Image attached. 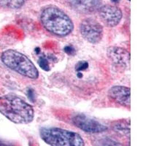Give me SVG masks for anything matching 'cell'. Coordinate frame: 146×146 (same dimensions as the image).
<instances>
[{"label":"cell","instance_id":"cell-1","mask_svg":"<svg viewBox=\"0 0 146 146\" xmlns=\"http://www.w3.org/2000/svg\"><path fill=\"white\" fill-rule=\"evenodd\" d=\"M0 113L10 121L18 124L30 123L35 116L32 105L14 94L0 96Z\"/></svg>","mask_w":146,"mask_h":146},{"label":"cell","instance_id":"cell-2","mask_svg":"<svg viewBox=\"0 0 146 146\" xmlns=\"http://www.w3.org/2000/svg\"><path fill=\"white\" fill-rule=\"evenodd\" d=\"M40 21L48 32L56 36H67L74 29L71 18L63 10L53 5H49L42 9L40 14Z\"/></svg>","mask_w":146,"mask_h":146},{"label":"cell","instance_id":"cell-3","mask_svg":"<svg viewBox=\"0 0 146 146\" xmlns=\"http://www.w3.org/2000/svg\"><path fill=\"white\" fill-rule=\"evenodd\" d=\"M1 58L5 66L26 78L35 80L39 77V71L33 62L21 52L9 49L2 53Z\"/></svg>","mask_w":146,"mask_h":146},{"label":"cell","instance_id":"cell-4","mask_svg":"<svg viewBox=\"0 0 146 146\" xmlns=\"http://www.w3.org/2000/svg\"><path fill=\"white\" fill-rule=\"evenodd\" d=\"M40 135L45 143L50 146H84L85 143L79 134L57 127H42Z\"/></svg>","mask_w":146,"mask_h":146},{"label":"cell","instance_id":"cell-5","mask_svg":"<svg viewBox=\"0 0 146 146\" xmlns=\"http://www.w3.org/2000/svg\"><path fill=\"white\" fill-rule=\"evenodd\" d=\"M80 32L83 38L90 43H98L102 39V26L93 18H86L80 23Z\"/></svg>","mask_w":146,"mask_h":146},{"label":"cell","instance_id":"cell-6","mask_svg":"<svg viewBox=\"0 0 146 146\" xmlns=\"http://www.w3.org/2000/svg\"><path fill=\"white\" fill-rule=\"evenodd\" d=\"M72 122L76 127L88 134H98L108 130V126L83 114H78L72 118Z\"/></svg>","mask_w":146,"mask_h":146},{"label":"cell","instance_id":"cell-7","mask_svg":"<svg viewBox=\"0 0 146 146\" xmlns=\"http://www.w3.org/2000/svg\"><path fill=\"white\" fill-rule=\"evenodd\" d=\"M98 11L100 20L108 27H116L123 16L121 10L115 5H103L99 8Z\"/></svg>","mask_w":146,"mask_h":146},{"label":"cell","instance_id":"cell-8","mask_svg":"<svg viewBox=\"0 0 146 146\" xmlns=\"http://www.w3.org/2000/svg\"><path fill=\"white\" fill-rule=\"evenodd\" d=\"M131 89L123 86H115L108 91V97L115 103L130 108Z\"/></svg>","mask_w":146,"mask_h":146},{"label":"cell","instance_id":"cell-9","mask_svg":"<svg viewBox=\"0 0 146 146\" xmlns=\"http://www.w3.org/2000/svg\"><path fill=\"white\" fill-rule=\"evenodd\" d=\"M74 10L82 13H91L101 7V0H66Z\"/></svg>","mask_w":146,"mask_h":146},{"label":"cell","instance_id":"cell-10","mask_svg":"<svg viewBox=\"0 0 146 146\" xmlns=\"http://www.w3.org/2000/svg\"><path fill=\"white\" fill-rule=\"evenodd\" d=\"M108 56L115 63L129 66L130 53L123 48L117 47L110 48L108 50Z\"/></svg>","mask_w":146,"mask_h":146},{"label":"cell","instance_id":"cell-11","mask_svg":"<svg viewBox=\"0 0 146 146\" xmlns=\"http://www.w3.org/2000/svg\"><path fill=\"white\" fill-rule=\"evenodd\" d=\"M111 127L115 132L122 135H130V120L121 119L113 121Z\"/></svg>","mask_w":146,"mask_h":146},{"label":"cell","instance_id":"cell-12","mask_svg":"<svg viewBox=\"0 0 146 146\" xmlns=\"http://www.w3.org/2000/svg\"><path fill=\"white\" fill-rule=\"evenodd\" d=\"M27 0H0V7L7 9H18L25 4Z\"/></svg>","mask_w":146,"mask_h":146},{"label":"cell","instance_id":"cell-13","mask_svg":"<svg viewBox=\"0 0 146 146\" xmlns=\"http://www.w3.org/2000/svg\"><path fill=\"white\" fill-rule=\"evenodd\" d=\"M94 144L97 146H120L119 143L109 137L101 138L98 139Z\"/></svg>","mask_w":146,"mask_h":146},{"label":"cell","instance_id":"cell-14","mask_svg":"<svg viewBox=\"0 0 146 146\" xmlns=\"http://www.w3.org/2000/svg\"><path fill=\"white\" fill-rule=\"evenodd\" d=\"M39 65L41 66L42 69H43L44 70H49V65H48V62L45 58H40L39 60Z\"/></svg>","mask_w":146,"mask_h":146},{"label":"cell","instance_id":"cell-15","mask_svg":"<svg viewBox=\"0 0 146 146\" xmlns=\"http://www.w3.org/2000/svg\"><path fill=\"white\" fill-rule=\"evenodd\" d=\"M0 146H12V145L8 143H6V142L2 141V140L0 139Z\"/></svg>","mask_w":146,"mask_h":146},{"label":"cell","instance_id":"cell-16","mask_svg":"<svg viewBox=\"0 0 146 146\" xmlns=\"http://www.w3.org/2000/svg\"><path fill=\"white\" fill-rule=\"evenodd\" d=\"M112 1H113L114 2H118V0H112Z\"/></svg>","mask_w":146,"mask_h":146}]
</instances>
